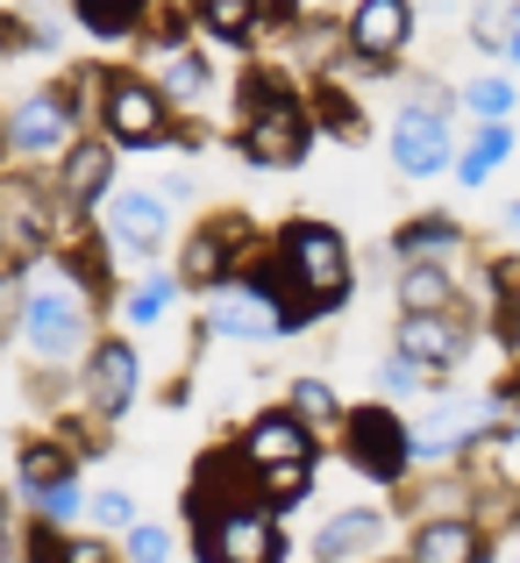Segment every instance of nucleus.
Listing matches in <instances>:
<instances>
[{
    "instance_id": "25",
    "label": "nucleus",
    "mask_w": 520,
    "mask_h": 563,
    "mask_svg": "<svg viewBox=\"0 0 520 563\" xmlns=\"http://www.w3.org/2000/svg\"><path fill=\"white\" fill-rule=\"evenodd\" d=\"M79 456H71V442L65 435H22L14 442V499H36V493H51V485H71L79 478Z\"/></svg>"
},
{
    "instance_id": "46",
    "label": "nucleus",
    "mask_w": 520,
    "mask_h": 563,
    "mask_svg": "<svg viewBox=\"0 0 520 563\" xmlns=\"http://www.w3.org/2000/svg\"><path fill=\"white\" fill-rule=\"evenodd\" d=\"M71 563H114V550H108V536H71Z\"/></svg>"
},
{
    "instance_id": "34",
    "label": "nucleus",
    "mask_w": 520,
    "mask_h": 563,
    "mask_svg": "<svg viewBox=\"0 0 520 563\" xmlns=\"http://www.w3.org/2000/svg\"><path fill=\"white\" fill-rule=\"evenodd\" d=\"M257 499L272 514L307 507V499H314V464H272V471H257Z\"/></svg>"
},
{
    "instance_id": "51",
    "label": "nucleus",
    "mask_w": 520,
    "mask_h": 563,
    "mask_svg": "<svg viewBox=\"0 0 520 563\" xmlns=\"http://www.w3.org/2000/svg\"><path fill=\"white\" fill-rule=\"evenodd\" d=\"M364 563H413V556H364Z\"/></svg>"
},
{
    "instance_id": "43",
    "label": "nucleus",
    "mask_w": 520,
    "mask_h": 563,
    "mask_svg": "<svg viewBox=\"0 0 520 563\" xmlns=\"http://www.w3.org/2000/svg\"><path fill=\"white\" fill-rule=\"evenodd\" d=\"M22 521H29V514H22V499H14L8 485H0V563H14V556H22Z\"/></svg>"
},
{
    "instance_id": "11",
    "label": "nucleus",
    "mask_w": 520,
    "mask_h": 563,
    "mask_svg": "<svg viewBox=\"0 0 520 563\" xmlns=\"http://www.w3.org/2000/svg\"><path fill=\"white\" fill-rule=\"evenodd\" d=\"M186 542H192V563H286L292 556L286 514H272L264 499L221 514V521H186Z\"/></svg>"
},
{
    "instance_id": "39",
    "label": "nucleus",
    "mask_w": 520,
    "mask_h": 563,
    "mask_svg": "<svg viewBox=\"0 0 520 563\" xmlns=\"http://www.w3.org/2000/svg\"><path fill=\"white\" fill-rule=\"evenodd\" d=\"M421 385H435V378H428L413 357H399V350L378 357V399H407V393H421Z\"/></svg>"
},
{
    "instance_id": "9",
    "label": "nucleus",
    "mask_w": 520,
    "mask_h": 563,
    "mask_svg": "<svg viewBox=\"0 0 520 563\" xmlns=\"http://www.w3.org/2000/svg\"><path fill=\"white\" fill-rule=\"evenodd\" d=\"M343 29H350V57L335 65V79L350 86H378V79H399V57L413 51V29H421V8L413 0H350L343 8Z\"/></svg>"
},
{
    "instance_id": "50",
    "label": "nucleus",
    "mask_w": 520,
    "mask_h": 563,
    "mask_svg": "<svg viewBox=\"0 0 520 563\" xmlns=\"http://www.w3.org/2000/svg\"><path fill=\"white\" fill-rule=\"evenodd\" d=\"M507 229H513V235H520V200H513V207H507Z\"/></svg>"
},
{
    "instance_id": "8",
    "label": "nucleus",
    "mask_w": 520,
    "mask_h": 563,
    "mask_svg": "<svg viewBox=\"0 0 520 563\" xmlns=\"http://www.w3.org/2000/svg\"><path fill=\"white\" fill-rule=\"evenodd\" d=\"M335 450H343V464L356 478L385 485V493H399V485L421 471V456H413V421L392 407V399H364V407L343 413V428H335Z\"/></svg>"
},
{
    "instance_id": "17",
    "label": "nucleus",
    "mask_w": 520,
    "mask_h": 563,
    "mask_svg": "<svg viewBox=\"0 0 520 563\" xmlns=\"http://www.w3.org/2000/svg\"><path fill=\"white\" fill-rule=\"evenodd\" d=\"M51 179H57V192H65L79 214H100L108 192H114V179H122V151H114L100 129H79V136L65 143V157L51 165Z\"/></svg>"
},
{
    "instance_id": "37",
    "label": "nucleus",
    "mask_w": 520,
    "mask_h": 563,
    "mask_svg": "<svg viewBox=\"0 0 520 563\" xmlns=\"http://www.w3.org/2000/svg\"><path fill=\"white\" fill-rule=\"evenodd\" d=\"M86 521H93L100 536H129L143 514H136V499H129L122 485H100V493H86Z\"/></svg>"
},
{
    "instance_id": "21",
    "label": "nucleus",
    "mask_w": 520,
    "mask_h": 563,
    "mask_svg": "<svg viewBox=\"0 0 520 563\" xmlns=\"http://www.w3.org/2000/svg\"><path fill=\"white\" fill-rule=\"evenodd\" d=\"M493 528L478 521V514H428V521H413L407 536V556L413 563H493Z\"/></svg>"
},
{
    "instance_id": "29",
    "label": "nucleus",
    "mask_w": 520,
    "mask_h": 563,
    "mask_svg": "<svg viewBox=\"0 0 520 563\" xmlns=\"http://www.w3.org/2000/svg\"><path fill=\"white\" fill-rule=\"evenodd\" d=\"M399 314H471L450 264H399Z\"/></svg>"
},
{
    "instance_id": "14",
    "label": "nucleus",
    "mask_w": 520,
    "mask_h": 563,
    "mask_svg": "<svg viewBox=\"0 0 520 563\" xmlns=\"http://www.w3.org/2000/svg\"><path fill=\"white\" fill-rule=\"evenodd\" d=\"M100 235H108V243H114V257H129V264H157V257H165V243H172V200H165V192H157V186H114L108 192V207H100Z\"/></svg>"
},
{
    "instance_id": "1",
    "label": "nucleus",
    "mask_w": 520,
    "mask_h": 563,
    "mask_svg": "<svg viewBox=\"0 0 520 563\" xmlns=\"http://www.w3.org/2000/svg\"><path fill=\"white\" fill-rule=\"evenodd\" d=\"M235 278H250L257 292H272L278 314H286V335L314 329V321L343 314L356 292V250L335 221L321 214H292L250 250V264Z\"/></svg>"
},
{
    "instance_id": "6",
    "label": "nucleus",
    "mask_w": 520,
    "mask_h": 563,
    "mask_svg": "<svg viewBox=\"0 0 520 563\" xmlns=\"http://www.w3.org/2000/svg\"><path fill=\"white\" fill-rule=\"evenodd\" d=\"M93 129L114 143V151H172L178 108L157 93V79H151L143 65H100Z\"/></svg>"
},
{
    "instance_id": "53",
    "label": "nucleus",
    "mask_w": 520,
    "mask_h": 563,
    "mask_svg": "<svg viewBox=\"0 0 520 563\" xmlns=\"http://www.w3.org/2000/svg\"><path fill=\"white\" fill-rule=\"evenodd\" d=\"M513 514H520V493H513Z\"/></svg>"
},
{
    "instance_id": "27",
    "label": "nucleus",
    "mask_w": 520,
    "mask_h": 563,
    "mask_svg": "<svg viewBox=\"0 0 520 563\" xmlns=\"http://www.w3.org/2000/svg\"><path fill=\"white\" fill-rule=\"evenodd\" d=\"M186 14L200 29V43H214V51H257L264 43L257 0H186Z\"/></svg>"
},
{
    "instance_id": "10",
    "label": "nucleus",
    "mask_w": 520,
    "mask_h": 563,
    "mask_svg": "<svg viewBox=\"0 0 520 563\" xmlns=\"http://www.w3.org/2000/svg\"><path fill=\"white\" fill-rule=\"evenodd\" d=\"M264 243V229H257V214H243V207H214V214H200L186 235H178V286L186 292H214V286H229L235 272L250 264V250Z\"/></svg>"
},
{
    "instance_id": "4",
    "label": "nucleus",
    "mask_w": 520,
    "mask_h": 563,
    "mask_svg": "<svg viewBox=\"0 0 520 563\" xmlns=\"http://www.w3.org/2000/svg\"><path fill=\"white\" fill-rule=\"evenodd\" d=\"M79 221V207L57 192L51 165H0V250H8V264H43L57 257V243H65Z\"/></svg>"
},
{
    "instance_id": "13",
    "label": "nucleus",
    "mask_w": 520,
    "mask_h": 563,
    "mask_svg": "<svg viewBox=\"0 0 520 563\" xmlns=\"http://www.w3.org/2000/svg\"><path fill=\"white\" fill-rule=\"evenodd\" d=\"M136 393H143V357L129 335H93V350H86L79 364V407L93 413V421L122 428L129 413H136Z\"/></svg>"
},
{
    "instance_id": "42",
    "label": "nucleus",
    "mask_w": 520,
    "mask_h": 563,
    "mask_svg": "<svg viewBox=\"0 0 520 563\" xmlns=\"http://www.w3.org/2000/svg\"><path fill=\"white\" fill-rule=\"evenodd\" d=\"M29 51H43V29H36V14H22V8H0V57H29Z\"/></svg>"
},
{
    "instance_id": "23",
    "label": "nucleus",
    "mask_w": 520,
    "mask_h": 563,
    "mask_svg": "<svg viewBox=\"0 0 520 563\" xmlns=\"http://www.w3.org/2000/svg\"><path fill=\"white\" fill-rule=\"evenodd\" d=\"M385 536H392V514L385 507H343L335 521L314 528V563H364L385 550Z\"/></svg>"
},
{
    "instance_id": "48",
    "label": "nucleus",
    "mask_w": 520,
    "mask_h": 563,
    "mask_svg": "<svg viewBox=\"0 0 520 563\" xmlns=\"http://www.w3.org/2000/svg\"><path fill=\"white\" fill-rule=\"evenodd\" d=\"M499 57H507V65L520 71V29H513V36H507V51H499Z\"/></svg>"
},
{
    "instance_id": "16",
    "label": "nucleus",
    "mask_w": 520,
    "mask_h": 563,
    "mask_svg": "<svg viewBox=\"0 0 520 563\" xmlns=\"http://www.w3.org/2000/svg\"><path fill=\"white\" fill-rule=\"evenodd\" d=\"M257 499V471H250L243 442H214V450L192 456V478H186V521H221V514L250 507Z\"/></svg>"
},
{
    "instance_id": "31",
    "label": "nucleus",
    "mask_w": 520,
    "mask_h": 563,
    "mask_svg": "<svg viewBox=\"0 0 520 563\" xmlns=\"http://www.w3.org/2000/svg\"><path fill=\"white\" fill-rule=\"evenodd\" d=\"M513 157V122H478L456 151V186H493V172Z\"/></svg>"
},
{
    "instance_id": "12",
    "label": "nucleus",
    "mask_w": 520,
    "mask_h": 563,
    "mask_svg": "<svg viewBox=\"0 0 520 563\" xmlns=\"http://www.w3.org/2000/svg\"><path fill=\"white\" fill-rule=\"evenodd\" d=\"M71 136H79V114L65 108L57 79L36 86V93H22L14 108H0V143H8V165H57Z\"/></svg>"
},
{
    "instance_id": "41",
    "label": "nucleus",
    "mask_w": 520,
    "mask_h": 563,
    "mask_svg": "<svg viewBox=\"0 0 520 563\" xmlns=\"http://www.w3.org/2000/svg\"><path fill=\"white\" fill-rule=\"evenodd\" d=\"M22 292H29V264H0V350L14 343V321H22Z\"/></svg>"
},
{
    "instance_id": "15",
    "label": "nucleus",
    "mask_w": 520,
    "mask_h": 563,
    "mask_svg": "<svg viewBox=\"0 0 520 563\" xmlns=\"http://www.w3.org/2000/svg\"><path fill=\"white\" fill-rule=\"evenodd\" d=\"M272 343V335H286V314H278L272 292H257L250 278H229V286L200 292V329H192V343Z\"/></svg>"
},
{
    "instance_id": "22",
    "label": "nucleus",
    "mask_w": 520,
    "mask_h": 563,
    "mask_svg": "<svg viewBox=\"0 0 520 563\" xmlns=\"http://www.w3.org/2000/svg\"><path fill=\"white\" fill-rule=\"evenodd\" d=\"M278 57H286V71L292 79H321V71H335L350 57V29H343V14H329V8H307L300 22L286 29V36L272 43Z\"/></svg>"
},
{
    "instance_id": "36",
    "label": "nucleus",
    "mask_w": 520,
    "mask_h": 563,
    "mask_svg": "<svg viewBox=\"0 0 520 563\" xmlns=\"http://www.w3.org/2000/svg\"><path fill=\"white\" fill-rule=\"evenodd\" d=\"M14 563H71V528L29 514V521H22V556H14Z\"/></svg>"
},
{
    "instance_id": "30",
    "label": "nucleus",
    "mask_w": 520,
    "mask_h": 563,
    "mask_svg": "<svg viewBox=\"0 0 520 563\" xmlns=\"http://www.w3.org/2000/svg\"><path fill=\"white\" fill-rule=\"evenodd\" d=\"M178 292H186L178 272H157V264H151L136 286H122V321H129V329H157V321L178 314Z\"/></svg>"
},
{
    "instance_id": "54",
    "label": "nucleus",
    "mask_w": 520,
    "mask_h": 563,
    "mask_svg": "<svg viewBox=\"0 0 520 563\" xmlns=\"http://www.w3.org/2000/svg\"><path fill=\"white\" fill-rule=\"evenodd\" d=\"M0 264H8V250H0Z\"/></svg>"
},
{
    "instance_id": "20",
    "label": "nucleus",
    "mask_w": 520,
    "mask_h": 563,
    "mask_svg": "<svg viewBox=\"0 0 520 563\" xmlns=\"http://www.w3.org/2000/svg\"><path fill=\"white\" fill-rule=\"evenodd\" d=\"M235 442H243L250 471H272V464H314V456H321V428H307L292 407H264V413H250Z\"/></svg>"
},
{
    "instance_id": "3",
    "label": "nucleus",
    "mask_w": 520,
    "mask_h": 563,
    "mask_svg": "<svg viewBox=\"0 0 520 563\" xmlns=\"http://www.w3.org/2000/svg\"><path fill=\"white\" fill-rule=\"evenodd\" d=\"M93 292L65 272L57 257L29 264V292H22V321H14V350L29 357V372H79L93 350Z\"/></svg>"
},
{
    "instance_id": "28",
    "label": "nucleus",
    "mask_w": 520,
    "mask_h": 563,
    "mask_svg": "<svg viewBox=\"0 0 520 563\" xmlns=\"http://www.w3.org/2000/svg\"><path fill=\"white\" fill-rule=\"evenodd\" d=\"M392 257L399 264H456L464 257V221L456 214H413L392 229Z\"/></svg>"
},
{
    "instance_id": "38",
    "label": "nucleus",
    "mask_w": 520,
    "mask_h": 563,
    "mask_svg": "<svg viewBox=\"0 0 520 563\" xmlns=\"http://www.w3.org/2000/svg\"><path fill=\"white\" fill-rule=\"evenodd\" d=\"M172 556H178V542H172L165 521H136L122 536V563H172Z\"/></svg>"
},
{
    "instance_id": "5",
    "label": "nucleus",
    "mask_w": 520,
    "mask_h": 563,
    "mask_svg": "<svg viewBox=\"0 0 520 563\" xmlns=\"http://www.w3.org/2000/svg\"><path fill=\"white\" fill-rule=\"evenodd\" d=\"M456 86L428 79V71H399V108H392V129H385V151H392V165L407 172V179H442V172H456Z\"/></svg>"
},
{
    "instance_id": "35",
    "label": "nucleus",
    "mask_w": 520,
    "mask_h": 563,
    "mask_svg": "<svg viewBox=\"0 0 520 563\" xmlns=\"http://www.w3.org/2000/svg\"><path fill=\"white\" fill-rule=\"evenodd\" d=\"M192 36H200V29H192L186 0H157V14H151V29H143L136 51H143V57H157V51H178V43H192Z\"/></svg>"
},
{
    "instance_id": "18",
    "label": "nucleus",
    "mask_w": 520,
    "mask_h": 563,
    "mask_svg": "<svg viewBox=\"0 0 520 563\" xmlns=\"http://www.w3.org/2000/svg\"><path fill=\"white\" fill-rule=\"evenodd\" d=\"M471 343H478L471 314H399L392 321V350H399V357H413L435 385L471 357Z\"/></svg>"
},
{
    "instance_id": "40",
    "label": "nucleus",
    "mask_w": 520,
    "mask_h": 563,
    "mask_svg": "<svg viewBox=\"0 0 520 563\" xmlns=\"http://www.w3.org/2000/svg\"><path fill=\"white\" fill-rule=\"evenodd\" d=\"M22 514H43V521L71 528V521H79V514H86V485H79V478H71V485H51V493H36V499H29Z\"/></svg>"
},
{
    "instance_id": "26",
    "label": "nucleus",
    "mask_w": 520,
    "mask_h": 563,
    "mask_svg": "<svg viewBox=\"0 0 520 563\" xmlns=\"http://www.w3.org/2000/svg\"><path fill=\"white\" fill-rule=\"evenodd\" d=\"M307 108H314V129L335 143H370V108L350 93V79H335V71H321V79H307Z\"/></svg>"
},
{
    "instance_id": "19",
    "label": "nucleus",
    "mask_w": 520,
    "mask_h": 563,
    "mask_svg": "<svg viewBox=\"0 0 520 563\" xmlns=\"http://www.w3.org/2000/svg\"><path fill=\"white\" fill-rule=\"evenodd\" d=\"M143 71L157 79V93L172 100L178 114H200L207 100L221 93V65H214V43H178V51H157V57H136Z\"/></svg>"
},
{
    "instance_id": "49",
    "label": "nucleus",
    "mask_w": 520,
    "mask_h": 563,
    "mask_svg": "<svg viewBox=\"0 0 520 563\" xmlns=\"http://www.w3.org/2000/svg\"><path fill=\"white\" fill-rule=\"evenodd\" d=\"M413 8H464V0H413Z\"/></svg>"
},
{
    "instance_id": "52",
    "label": "nucleus",
    "mask_w": 520,
    "mask_h": 563,
    "mask_svg": "<svg viewBox=\"0 0 520 563\" xmlns=\"http://www.w3.org/2000/svg\"><path fill=\"white\" fill-rule=\"evenodd\" d=\"M507 563H520V542H513V550H507Z\"/></svg>"
},
{
    "instance_id": "32",
    "label": "nucleus",
    "mask_w": 520,
    "mask_h": 563,
    "mask_svg": "<svg viewBox=\"0 0 520 563\" xmlns=\"http://www.w3.org/2000/svg\"><path fill=\"white\" fill-rule=\"evenodd\" d=\"M286 407L300 413L307 428H321V435H335V428H343V413H350V399L335 393L329 378H292V385H286Z\"/></svg>"
},
{
    "instance_id": "2",
    "label": "nucleus",
    "mask_w": 520,
    "mask_h": 563,
    "mask_svg": "<svg viewBox=\"0 0 520 563\" xmlns=\"http://www.w3.org/2000/svg\"><path fill=\"white\" fill-rule=\"evenodd\" d=\"M235 157L257 172H300L314 151V108L307 86L286 65H243L235 71Z\"/></svg>"
},
{
    "instance_id": "24",
    "label": "nucleus",
    "mask_w": 520,
    "mask_h": 563,
    "mask_svg": "<svg viewBox=\"0 0 520 563\" xmlns=\"http://www.w3.org/2000/svg\"><path fill=\"white\" fill-rule=\"evenodd\" d=\"M65 14H71V29H79L86 43H100V51H129V43H143L157 0H65Z\"/></svg>"
},
{
    "instance_id": "45",
    "label": "nucleus",
    "mask_w": 520,
    "mask_h": 563,
    "mask_svg": "<svg viewBox=\"0 0 520 563\" xmlns=\"http://www.w3.org/2000/svg\"><path fill=\"white\" fill-rule=\"evenodd\" d=\"M485 278H493L499 300H520V257H493V272H485Z\"/></svg>"
},
{
    "instance_id": "47",
    "label": "nucleus",
    "mask_w": 520,
    "mask_h": 563,
    "mask_svg": "<svg viewBox=\"0 0 520 563\" xmlns=\"http://www.w3.org/2000/svg\"><path fill=\"white\" fill-rule=\"evenodd\" d=\"M499 407H520V372H513V378H499Z\"/></svg>"
},
{
    "instance_id": "7",
    "label": "nucleus",
    "mask_w": 520,
    "mask_h": 563,
    "mask_svg": "<svg viewBox=\"0 0 520 563\" xmlns=\"http://www.w3.org/2000/svg\"><path fill=\"white\" fill-rule=\"evenodd\" d=\"M493 442H507V407L499 393H442L413 421V456L421 464H478Z\"/></svg>"
},
{
    "instance_id": "44",
    "label": "nucleus",
    "mask_w": 520,
    "mask_h": 563,
    "mask_svg": "<svg viewBox=\"0 0 520 563\" xmlns=\"http://www.w3.org/2000/svg\"><path fill=\"white\" fill-rule=\"evenodd\" d=\"M307 14V0H257V22H264V43H278L292 22Z\"/></svg>"
},
{
    "instance_id": "33",
    "label": "nucleus",
    "mask_w": 520,
    "mask_h": 563,
    "mask_svg": "<svg viewBox=\"0 0 520 563\" xmlns=\"http://www.w3.org/2000/svg\"><path fill=\"white\" fill-rule=\"evenodd\" d=\"M520 100V86L507 79V71H478V79L456 86V108H471V122H507Z\"/></svg>"
}]
</instances>
